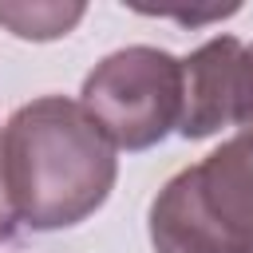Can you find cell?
Listing matches in <instances>:
<instances>
[{
	"label": "cell",
	"instance_id": "1",
	"mask_svg": "<svg viewBox=\"0 0 253 253\" xmlns=\"http://www.w3.org/2000/svg\"><path fill=\"white\" fill-rule=\"evenodd\" d=\"M0 150L16 221L40 233L87 221L111 198L119 178L111 138L63 95L16 107L0 130Z\"/></svg>",
	"mask_w": 253,
	"mask_h": 253
},
{
	"label": "cell",
	"instance_id": "2",
	"mask_svg": "<svg viewBox=\"0 0 253 253\" xmlns=\"http://www.w3.org/2000/svg\"><path fill=\"white\" fill-rule=\"evenodd\" d=\"M154 253H253V138L178 170L150 202Z\"/></svg>",
	"mask_w": 253,
	"mask_h": 253
},
{
	"label": "cell",
	"instance_id": "3",
	"mask_svg": "<svg viewBox=\"0 0 253 253\" xmlns=\"http://www.w3.org/2000/svg\"><path fill=\"white\" fill-rule=\"evenodd\" d=\"M79 107L95 119L115 150H150L178 130L182 59L150 43L119 47L91 67Z\"/></svg>",
	"mask_w": 253,
	"mask_h": 253
},
{
	"label": "cell",
	"instance_id": "4",
	"mask_svg": "<svg viewBox=\"0 0 253 253\" xmlns=\"http://www.w3.org/2000/svg\"><path fill=\"white\" fill-rule=\"evenodd\" d=\"M241 71L245 43L237 36H213L182 59V138H210L221 126H237Z\"/></svg>",
	"mask_w": 253,
	"mask_h": 253
},
{
	"label": "cell",
	"instance_id": "5",
	"mask_svg": "<svg viewBox=\"0 0 253 253\" xmlns=\"http://www.w3.org/2000/svg\"><path fill=\"white\" fill-rule=\"evenodd\" d=\"M87 16V4L75 0H0V28L20 40H59Z\"/></svg>",
	"mask_w": 253,
	"mask_h": 253
},
{
	"label": "cell",
	"instance_id": "6",
	"mask_svg": "<svg viewBox=\"0 0 253 253\" xmlns=\"http://www.w3.org/2000/svg\"><path fill=\"white\" fill-rule=\"evenodd\" d=\"M237 134L253 138V43H245V71H241V111H237Z\"/></svg>",
	"mask_w": 253,
	"mask_h": 253
},
{
	"label": "cell",
	"instance_id": "7",
	"mask_svg": "<svg viewBox=\"0 0 253 253\" xmlns=\"http://www.w3.org/2000/svg\"><path fill=\"white\" fill-rule=\"evenodd\" d=\"M20 233V221H16V210H12V198H8V182H4V150H0V245L12 241Z\"/></svg>",
	"mask_w": 253,
	"mask_h": 253
}]
</instances>
